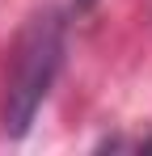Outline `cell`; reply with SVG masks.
Masks as SVG:
<instances>
[{"label": "cell", "mask_w": 152, "mask_h": 156, "mask_svg": "<svg viewBox=\"0 0 152 156\" xmlns=\"http://www.w3.org/2000/svg\"><path fill=\"white\" fill-rule=\"evenodd\" d=\"M68 4H72V13H89V9H93L97 0H68Z\"/></svg>", "instance_id": "2"}, {"label": "cell", "mask_w": 152, "mask_h": 156, "mask_svg": "<svg viewBox=\"0 0 152 156\" xmlns=\"http://www.w3.org/2000/svg\"><path fill=\"white\" fill-rule=\"evenodd\" d=\"M63 51H68V21L63 13H38L25 26L17 55H13V72L4 84V101H0V135L4 139H25L38 110L47 105L51 89L63 68Z\"/></svg>", "instance_id": "1"}]
</instances>
